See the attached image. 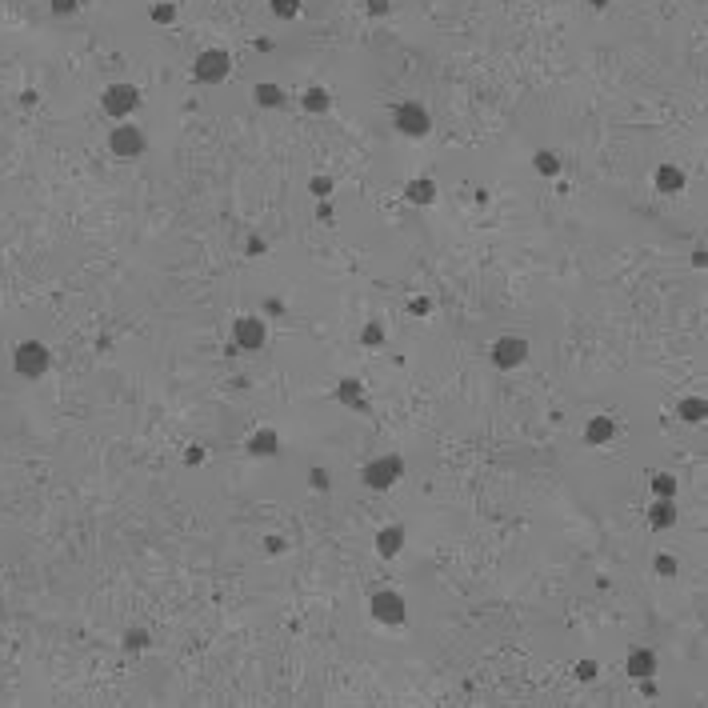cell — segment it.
<instances>
[{"label":"cell","instance_id":"6da1fadb","mask_svg":"<svg viewBox=\"0 0 708 708\" xmlns=\"http://www.w3.org/2000/svg\"><path fill=\"white\" fill-rule=\"evenodd\" d=\"M228 72H233V56L224 49H204L193 61V81L196 84H221Z\"/></svg>","mask_w":708,"mask_h":708},{"label":"cell","instance_id":"7a4b0ae2","mask_svg":"<svg viewBox=\"0 0 708 708\" xmlns=\"http://www.w3.org/2000/svg\"><path fill=\"white\" fill-rule=\"evenodd\" d=\"M136 104H141V88L136 84H108L104 88V96H101V108L108 112L112 121H128L132 112H136Z\"/></svg>","mask_w":708,"mask_h":708},{"label":"cell","instance_id":"3957f363","mask_svg":"<svg viewBox=\"0 0 708 708\" xmlns=\"http://www.w3.org/2000/svg\"><path fill=\"white\" fill-rule=\"evenodd\" d=\"M368 612H373L376 624H388V628H396V624H405V620H408L405 597H400V592H393V588H380V592L368 600Z\"/></svg>","mask_w":708,"mask_h":708},{"label":"cell","instance_id":"277c9868","mask_svg":"<svg viewBox=\"0 0 708 708\" xmlns=\"http://www.w3.org/2000/svg\"><path fill=\"white\" fill-rule=\"evenodd\" d=\"M108 148H112V156H121V161H136V156H144V148H148V136H144L136 124L121 121L108 136Z\"/></svg>","mask_w":708,"mask_h":708},{"label":"cell","instance_id":"5b68a950","mask_svg":"<svg viewBox=\"0 0 708 708\" xmlns=\"http://www.w3.org/2000/svg\"><path fill=\"white\" fill-rule=\"evenodd\" d=\"M393 124H396L400 136H413V141H420V136L433 132V116H428V108L425 104H413V101H405L400 108L393 112Z\"/></svg>","mask_w":708,"mask_h":708},{"label":"cell","instance_id":"8992f818","mask_svg":"<svg viewBox=\"0 0 708 708\" xmlns=\"http://www.w3.org/2000/svg\"><path fill=\"white\" fill-rule=\"evenodd\" d=\"M400 476H405V460H400V456H380V460H368V465H365L360 480H365L368 488H376V492H380V488H393Z\"/></svg>","mask_w":708,"mask_h":708},{"label":"cell","instance_id":"52a82bcc","mask_svg":"<svg viewBox=\"0 0 708 708\" xmlns=\"http://www.w3.org/2000/svg\"><path fill=\"white\" fill-rule=\"evenodd\" d=\"M264 340H268V328H264L261 316H236V324H233L236 353H256V348H264Z\"/></svg>","mask_w":708,"mask_h":708},{"label":"cell","instance_id":"ba28073f","mask_svg":"<svg viewBox=\"0 0 708 708\" xmlns=\"http://www.w3.org/2000/svg\"><path fill=\"white\" fill-rule=\"evenodd\" d=\"M525 360H528V340L525 336H500V340L492 344V365L500 368V373L520 368Z\"/></svg>","mask_w":708,"mask_h":708},{"label":"cell","instance_id":"9c48e42d","mask_svg":"<svg viewBox=\"0 0 708 708\" xmlns=\"http://www.w3.org/2000/svg\"><path fill=\"white\" fill-rule=\"evenodd\" d=\"M49 365H52V356H49V348L44 344H21L16 348V373L21 376H29V380H36V376H44L49 373Z\"/></svg>","mask_w":708,"mask_h":708},{"label":"cell","instance_id":"30bf717a","mask_svg":"<svg viewBox=\"0 0 708 708\" xmlns=\"http://www.w3.org/2000/svg\"><path fill=\"white\" fill-rule=\"evenodd\" d=\"M624 672L632 680L652 677V672H657V652H652V648H632V652H628V660H624Z\"/></svg>","mask_w":708,"mask_h":708},{"label":"cell","instance_id":"8fae6325","mask_svg":"<svg viewBox=\"0 0 708 708\" xmlns=\"http://www.w3.org/2000/svg\"><path fill=\"white\" fill-rule=\"evenodd\" d=\"M336 400L348 408H356V413H368V396H365V385L356 380V376H348V380H340L336 385Z\"/></svg>","mask_w":708,"mask_h":708},{"label":"cell","instance_id":"7c38bea8","mask_svg":"<svg viewBox=\"0 0 708 708\" xmlns=\"http://www.w3.org/2000/svg\"><path fill=\"white\" fill-rule=\"evenodd\" d=\"M248 452L253 456H276L280 452V433H276V428H256V433L248 436Z\"/></svg>","mask_w":708,"mask_h":708},{"label":"cell","instance_id":"4fadbf2b","mask_svg":"<svg viewBox=\"0 0 708 708\" xmlns=\"http://www.w3.org/2000/svg\"><path fill=\"white\" fill-rule=\"evenodd\" d=\"M677 525V505L672 500H664V496H657V505L648 508V528L652 532H664V528Z\"/></svg>","mask_w":708,"mask_h":708},{"label":"cell","instance_id":"5bb4252c","mask_svg":"<svg viewBox=\"0 0 708 708\" xmlns=\"http://www.w3.org/2000/svg\"><path fill=\"white\" fill-rule=\"evenodd\" d=\"M612 433H617V428H612V420H608L605 413H597V416H592V420L585 425V445L600 448V445H608V440H612Z\"/></svg>","mask_w":708,"mask_h":708},{"label":"cell","instance_id":"9a60e30c","mask_svg":"<svg viewBox=\"0 0 708 708\" xmlns=\"http://www.w3.org/2000/svg\"><path fill=\"white\" fill-rule=\"evenodd\" d=\"M400 548H405V528H400V525H388V528H380V532H376V552H380L385 560L396 557Z\"/></svg>","mask_w":708,"mask_h":708},{"label":"cell","instance_id":"2e32d148","mask_svg":"<svg viewBox=\"0 0 708 708\" xmlns=\"http://www.w3.org/2000/svg\"><path fill=\"white\" fill-rule=\"evenodd\" d=\"M652 181H657V193H664V196L680 193V188H684V168H677V164H660Z\"/></svg>","mask_w":708,"mask_h":708},{"label":"cell","instance_id":"e0dca14e","mask_svg":"<svg viewBox=\"0 0 708 708\" xmlns=\"http://www.w3.org/2000/svg\"><path fill=\"white\" fill-rule=\"evenodd\" d=\"M677 413H680V420H684V425H704V416H708V400H704V396H684Z\"/></svg>","mask_w":708,"mask_h":708},{"label":"cell","instance_id":"ac0fdd59","mask_svg":"<svg viewBox=\"0 0 708 708\" xmlns=\"http://www.w3.org/2000/svg\"><path fill=\"white\" fill-rule=\"evenodd\" d=\"M405 196H408L413 204H433V201H436V184L428 181V176H416V181H408Z\"/></svg>","mask_w":708,"mask_h":708},{"label":"cell","instance_id":"d6986e66","mask_svg":"<svg viewBox=\"0 0 708 708\" xmlns=\"http://www.w3.org/2000/svg\"><path fill=\"white\" fill-rule=\"evenodd\" d=\"M253 96H256V104H261V108H280V104H284V88H280V84H273V81L256 84Z\"/></svg>","mask_w":708,"mask_h":708},{"label":"cell","instance_id":"ffe728a7","mask_svg":"<svg viewBox=\"0 0 708 708\" xmlns=\"http://www.w3.org/2000/svg\"><path fill=\"white\" fill-rule=\"evenodd\" d=\"M300 104H304V112H316V116H324V112L333 108V96H328V88H308Z\"/></svg>","mask_w":708,"mask_h":708},{"label":"cell","instance_id":"44dd1931","mask_svg":"<svg viewBox=\"0 0 708 708\" xmlns=\"http://www.w3.org/2000/svg\"><path fill=\"white\" fill-rule=\"evenodd\" d=\"M268 9H273L276 21H296L304 9V0H268Z\"/></svg>","mask_w":708,"mask_h":708},{"label":"cell","instance_id":"7402d4cb","mask_svg":"<svg viewBox=\"0 0 708 708\" xmlns=\"http://www.w3.org/2000/svg\"><path fill=\"white\" fill-rule=\"evenodd\" d=\"M385 336H388L385 324L376 320V316L365 324V328H360V344H365V348H380V344H385Z\"/></svg>","mask_w":708,"mask_h":708},{"label":"cell","instance_id":"603a6c76","mask_svg":"<svg viewBox=\"0 0 708 708\" xmlns=\"http://www.w3.org/2000/svg\"><path fill=\"white\" fill-rule=\"evenodd\" d=\"M560 168H565V164H560L557 152H540V156H537V172H540V176H560Z\"/></svg>","mask_w":708,"mask_h":708},{"label":"cell","instance_id":"cb8c5ba5","mask_svg":"<svg viewBox=\"0 0 708 708\" xmlns=\"http://www.w3.org/2000/svg\"><path fill=\"white\" fill-rule=\"evenodd\" d=\"M652 492L664 496V500H672V496H677V480H672L668 472H652Z\"/></svg>","mask_w":708,"mask_h":708},{"label":"cell","instance_id":"d4e9b609","mask_svg":"<svg viewBox=\"0 0 708 708\" xmlns=\"http://www.w3.org/2000/svg\"><path fill=\"white\" fill-rule=\"evenodd\" d=\"M148 16H152L156 24H172V21H176V4L161 0V4H152V9H148Z\"/></svg>","mask_w":708,"mask_h":708},{"label":"cell","instance_id":"484cf974","mask_svg":"<svg viewBox=\"0 0 708 708\" xmlns=\"http://www.w3.org/2000/svg\"><path fill=\"white\" fill-rule=\"evenodd\" d=\"M308 193L320 196V201L324 196H333V176H313V181H308Z\"/></svg>","mask_w":708,"mask_h":708},{"label":"cell","instance_id":"4316f807","mask_svg":"<svg viewBox=\"0 0 708 708\" xmlns=\"http://www.w3.org/2000/svg\"><path fill=\"white\" fill-rule=\"evenodd\" d=\"M652 568H657V577H677V557H664V552H660V557L657 560H652Z\"/></svg>","mask_w":708,"mask_h":708},{"label":"cell","instance_id":"83f0119b","mask_svg":"<svg viewBox=\"0 0 708 708\" xmlns=\"http://www.w3.org/2000/svg\"><path fill=\"white\" fill-rule=\"evenodd\" d=\"M124 648H148V632H144V628H132L128 637H124Z\"/></svg>","mask_w":708,"mask_h":708},{"label":"cell","instance_id":"f1b7e54d","mask_svg":"<svg viewBox=\"0 0 708 708\" xmlns=\"http://www.w3.org/2000/svg\"><path fill=\"white\" fill-rule=\"evenodd\" d=\"M408 313L428 316V313H433V300H428V296H416V300H408Z\"/></svg>","mask_w":708,"mask_h":708},{"label":"cell","instance_id":"f546056e","mask_svg":"<svg viewBox=\"0 0 708 708\" xmlns=\"http://www.w3.org/2000/svg\"><path fill=\"white\" fill-rule=\"evenodd\" d=\"M577 677H580V680H597V660H580V664H577Z\"/></svg>","mask_w":708,"mask_h":708},{"label":"cell","instance_id":"4dcf8cb0","mask_svg":"<svg viewBox=\"0 0 708 708\" xmlns=\"http://www.w3.org/2000/svg\"><path fill=\"white\" fill-rule=\"evenodd\" d=\"M244 248H248V256H264V253H268L264 236H248V244H244Z\"/></svg>","mask_w":708,"mask_h":708},{"label":"cell","instance_id":"1f68e13d","mask_svg":"<svg viewBox=\"0 0 708 708\" xmlns=\"http://www.w3.org/2000/svg\"><path fill=\"white\" fill-rule=\"evenodd\" d=\"M52 12H56V16H72V12H76V0H52Z\"/></svg>","mask_w":708,"mask_h":708},{"label":"cell","instance_id":"d6a6232c","mask_svg":"<svg viewBox=\"0 0 708 708\" xmlns=\"http://www.w3.org/2000/svg\"><path fill=\"white\" fill-rule=\"evenodd\" d=\"M308 485H313V488H328V472H324V468H313V472H308Z\"/></svg>","mask_w":708,"mask_h":708},{"label":"cell","instance_id":"836d02e7","mask_svg":"<svg viewBox=\"0 0 708 708\" xmlns=\"http://www.w3.org/2000/svg\"><path fill=\"white\" fill-rule=\"evenodd\" d=\"M201 460H204V448H188L184 452V465H201Z\"/></svg>","mask_w":708,"mask_h":708},{"label":"cell","instance_id":"e575fe53","mask_svg":"<svg viewBox=\"0 0 708 708\" xmlns=\"http://www.w3.org/2000/svg\"><path fill=\"white\" fill-rule=\"evenodd\" d=\"M368 12H373V16H385V12H388V0H368Z\"/></svg>","mask_w":708,"mask_h":708},{"label":"cell","instance_id":"d590c367","mask_svg":"<svg viewBox=\"0 0 708 708\" xmlns=\"http://www.w3.org/2000/svg\"><path fill=\"white\" fill-rule=\"evenodd\" d=\"M264 548H268V552L276 557V552H284V540H280V537H268V545H264Z\"/></svg>","mask_w":708,"mask_h":708},{"label":"cell","instance_id":"8d00e7d4","mask_svg":"<svg viewBox=\"0 0 708 708\" xmlns=\"http://www.w3.org/2000/svg\"><path fill=\"white\" fill-rule=\"evenodd\" d=\"M692 264H697V268H704V264H708V256H704V244H700L697 253H692Z\"/></svg>","mask_w":708,"mask_h":708},{"label":"cell","instance_id":"74e56055","mask_svg":"<svg viewBox=\"0 0 708 708\" xmlns=\"http://www.w3.org/2000/svg\"><path fill=\"white\" fill-rule=\"evenodd\" d=\"M588 4H592V9H605V4H608V0H588Z\"/></svg>","mask_w":708,"mask_h":708}]
</instances>
